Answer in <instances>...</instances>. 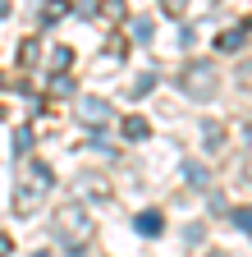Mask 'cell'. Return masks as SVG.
I'll use <instances>...</instances> for the list:
<instances>
[{
	"instance_id": "obj_18",
	"label": "cell",
	"mask_w": 252,
	"mask_h": 257,
	"mask_svg": "<svg viewBox=\"0 0 252 257\" xmlns=\"http://www.w3.org/2000/svg\"><path fill=\"white\" fill-rule=\"evenodd\" d=\"M211 257H225V252H211Z\"/></svg>"
},
{
	"instance_id": "obj_13",
	"label": "cell",
	"mask_w": 252,
	"mask_h": 257,
	"mask_svg": "<svg viewBox=\"0 0 252 257\" xmlns=\"http://www.w3.org/2000/svg\"><path fill=\"white\" fill-rule=\"evenodd\" d=\"M151 87H156V74H142V78L133 83V96H142V92H151Z\"/></svg>"
},
{
	"instance_id": "obj_4",
	"label": "cell",
	"mask_w": 252,
	"mask_h": 257,
	"mask_svg": "<svg viewBox=\"0 0 252 257\" xmlns=\"http://www.w3.org/2000/svg\"><path fill=\"white\" fill-rule=\"evenodd\" d=\"M78 119L87 128H106L110 124V106L101 101V96H83V101H78Z\"/></svg>"
},
{
	"instance_id": "obj_15",
	"label": "cell",
	"mask_w": 252,
	"mask_h": 257,
	"mask_svg": "<svg viewBox=\"0 0 252 257\" xmlns=\"http://www.w3.org/2000/svg\"><path fill=\"white\" fill-rule=\"evenodd\" d=\"M165 14H183V0H165Z\"/></svg>"
},
{
	"instance_id": "obj_16",
	"label": "cell",
	"mask_w": 252,
	"mask_h": 257,
	"mask_svg": "<svg viewBox=\"0 0 252 257\" xmlns=\"http://www.w3.org/2000/svg\"><path fill=\"white\" fill-rule=\"evenodd\" d=\"M5 252H10V239H5V234H0V257H5Z\"/></svg>"
},
{
	"instance_id": "obj_12",
	"label": "cell",
	"mask_w": 252,
	"mask_h": 257,
	"mask_svg": "<svg viewBox=\"0 0 252 257\" xmlns=\"http://www.w3.org/2000/svg\"><path fill=\"white\" fill-rule=\"evenodd\" d=\"M28 143H33V128H19V134H14V156H23Z\"/></svg>"
},
{
	"instance_id": "obj_6",
	"label": "cell",
	"mask_w": 252,
	"mask_h": 257,
	"mask_svg": "<svg viewBox=\"0 0 252 257\" xmlns=\"http://www.w3.org/2000/svg\"><path fill=\"white\" fill-rule=\"evenodd\" d=\"M138 234H147V239L161 234V211H142L138 216Z\"/></svg>"
},
{
	"instance_id": "obj_1",
	"label": "cell",
	"mask_w": 252,
	"mask_h": 257,
	"mask_svg": "<svg viewBox=\"0 0 252 257\" xmlns=\"http://www.w3.org/2000/svg\"><path fill=\"white\" fill-rule=\"evenodd\" d=\"M179 87H183V96H193V101H206V96H215V87H220V74L211 69L206 60H193L179 74Z\"/></svg>"
},
{
	"instance_id": "obj_5",
	"label": "cell",
	"mask_w": 252,
	"mask_h": 257,
	"mask_svg": "<svg viewBox=\"0 0 252 257\" xmlns=\"http://www.w3.org/2000/svg\"><path fill=\"white\" fill-rule=\"evenodd\" d=\"M183 179H188V188H206V166L202 161H183Z\"/></svg>"
},
{
	"instance_id": "obj_9",
	"label": "cell",
	"mask_w": 252,
	"mask_h": 257,
	"mask_svg": "<svg viewBox=\"0 0 252 257\" xmlns=\"http://www.w3.org/2000/svg\"><path fill=\"white\" fill-rule=\"evenodd\" d=\"M133 42H151V19H133Z\"/></svg>"
},
{
	"instance_id": "obj_7",
	"label": "cell",
	"mask_w": 252,
	"mask_h": 257,
	"mask_svg": "<svg viewBox=\"0 0 252 257\" xmlns=\"http://www.w3.org/2000/svg\"><path fill=\"white\" fill-rule=\"evenodd\" d=\"M243 42H247V32H243V28H229L225 37H215L220 51H243Z\"/></svg>"
},
{
	"instance_id": "obj_3",
	"label": "cell",
	"mask_w": 252,
	"mask_h": 257,
	"mask_svg": "<svg viewBox=\"0 0 252 257\" xmlns=\"http://www.w3.org/2000/svg\"><path fill=\"white\" fill-rule=\"evenodd\" d=\"M46 188H51V170H46V166H33V170H28V179H23V188H19V211H28V207H33V198H42Z\"/></svg>"
},
{
	"instance_id": "obj_17",
	"label": "cell",
	"mask_w": 252,
	"mask_h": 257,
	"mask_svg": "<svg viewBox=\"0 0 252 257\" xmlns=\"http://www.w3.org/2000/svg\"><path fill=\"white\" fill-rule=\"evenodd\" d=\"M5 14H10V0H0V19H5Z\"/></svg>"
},
{
	"instance_id": "obj_11",
	"label": "cell",
	"mask_w": 252,
	"mask_h": 257,
	"mask_svg": "<svg viewBox=\"0 0 252 257\" xmlns=\"http://www.w3.org/2000/svg\"><path fill=\"white\" fill-rule=\"evenodd\" d=\"M60 14H65V0H51V5L42 10V23H55Z\"/></svg>"
},
{
	"instance_id": "obj_8",
	"label": "cell",
	"mask_w": 252,
	"mask_h": 257,
	"mask_svg": "<svg viewBox=\"0 0 252 257\" xmlns=\"http://www.w3.org/2000/svg\"><path fill=\"white\" fill-rule=\"evenodd\" d=\"M124 138H147V119H138V115H129V119H124Z\"/></svg>"
},
{
	"instance_id": "obj_14",
	"label": "cell",
	"mask_w": 252,
	"mask_h": 257,
	"mask_svg": "<svg viewBox=\"0 0 252 257\" xmlns=\"http://www.w3.org/2000/svg\"><path fill=\"white\" fill-rule=\"evenodd\" d=\"M202 234H206L202 225H188V230H183V239H188V243H202Z\"/></svg>"
},
{
	"instance_id": "obj_10",
	"label": "cell",
	"mask_w": 252,
	"mask_h": 257,
	"mask_svg": "<svg viewBox=\"0 0 252 257\" xmlns=\"http://www.w3.org/2000/svg\"><path fill=\"white\" fill-rule=\"evenodd\" d=\"M234 225H238L243 234H252V207H238V211H234Z\"/></svg>"
},
{
	"instance_id": "obj_2",
	"label": "cell",
	"mask_w": 252,
	"mask_h": 257,
	"mask_svg": "<svg viewBox=\"0 0 252 257\" xmlns=\"http://www.w3.org/2000/svg\"><path fill=\"white\" fill-rule=\"evenodd\" d=\"M55 234L65 239V243H87V239H92V220H87V211H83L78 202L60 207V216H55Z\"/></svg>"
}]
</instances>
